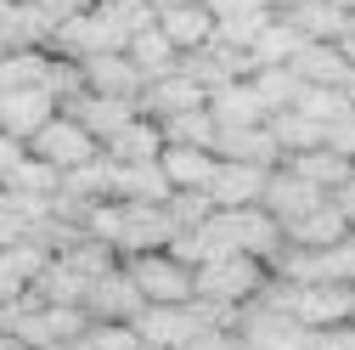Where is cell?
Segmentation results:
<instances>
[{
  "label": "cell",
  "instance_id": "obj_37",
  "mask_svg": "<svg viewBox=\"0 0 355 350\" xmlns=\"http://www.w3.org/2000/svg\"><path fill=\"white\" fill-rule=\"evenodd\" d=\"M28 6H34L40 17H46V23L57 28V23H68V17H79L85 6H91V0H28Z\"/></svg>",
  "mask_w": 355,
  "mask_h": 350
},
{
  "label": "cell",
  "instance_id": "obj_28",
  "mask_svg": "<svg viewBox=\"0 0 355 350\" xmlns=\"http://www.w3.org/2000/svg\"><path fill=\"white\" fill-rule=\"evenodd\" d=\"M124 57L136 62V74H141V79H164V74H175V62H181V57H175V46L158 34V23H153V28H141L136 40H130Z\"/></svg>",
  "mask_w": 355,
  "mask_h": 350
},
{
  "label": "cell",
  "instance_id": "obj_4",
  "mask_svg": "<svg viewBox=\"0 0 355 350\" xmlns=\"http://www.w3.org/2000/svg\"><path fill=\"white\" fill-rule=\"evenodd\" d=\"M28 153H34L40 164H51L57 175H68V169H85L91 158H102V142H96L85 124H73L68 113H57V119L40 124V136L28 142Z\"/></svg>",
  "mask_w": 355,
  "mask_h": 350
},
{
  "label": "cell",
  "instance_id": "obj_16",
  "mask_svg": "<svg viewBox=\"0 0 355 350\" xmlns=\"http://www.w3.org/2000/svg\"><path fill=\"white\" fill-rule=\"evenodd\" d=\"M158 34L175 46V57H192V51H203L214 40V12L203 6V0H187V6H175V12L158 17Z\"/></svg>",
  "mask_w": 355,
  "mask_h": 350
},
{
  "label": "cell",
  "instance_id": "obj_17",
  "mask_svg": "<svg viewBox=\"0 0 355 350\" xmlns=\"http://www.w3.org/2000/svg\"><path fill=\"white\" fill-rule=\"evenodd\" d=\"M282 169L288 175H299V181H310L316 192H344L349 181H355V164L344 158V153H333V147H316V153H299V158H282Z\"/></svg>",
  "mask_w": 355,
  "mask_h": 350
},
{
  "label": "cell",
  "instance_id": "obj_23",
  "mask_svg": "<svg viewBox=\"0 0 355 350\" xmlns=\"http://www.w3.org/2000/svg\"><path fill=\"white\" fill-rule=\"evenodd\" d=\"M282 17L310 40V46H333V40L355 23V17L338 6V0H299V6H293V12H282Z\"/></svg>",
  "mask_w": 355,
  "mask_h": 350
},
{
  "label": "cell",
  "instance_id": "obj_21",
  "mask_svg": "<svg viewBox=\"0 0 355 350\" xmlns=\"http://www.w3.org/2000/svg\"><path fill=\"white\" fill-rule=\"evenodd\" d=\"M214 158L254 164V169H282V153H277V142H271L265 124H254V130H220V136H214Z\"/></svg>",
  "mask_w": 355,
  "mask_h": 350
},
{
  "label": "cell",
  "instance_id": "obj_30",
  "mask_svg": "<svg viewBox=\"0 0 355 350\" xmlns=\"http://www.w3.org/2000/svg\"><path fill=\"white\" fill-rule=\"evenodd\" d=\"M164 130V147H214V119H209V108H192V113H175V119H164L158 124Z\"/></svg>",
  "mask_w": 355,
  "mask_h": 350
},
{
  "label": "cell",
  "instance_id": "obj_41",
  "mask_svg": "<svg viewBox=\"0 0 355 350\" xmlns=\"http://www.w3.org/2000/svg\"><path fill=\"white\" fill-rule=\"evenodd\" d=\"M333 46H338V51H344V62H349V68H355V23H349V28H344V34H338V40H333Z\"/></svg>",
  "mask_w": 355,
  "mask_h": 350
},
{
  "label": "cell",
  "instance_id": "obj_24",
  "mask_svg": "<svg viewBox=\"0 0 355 350\" xmlns=\"http://www.w3.org/2000/svg\"><path fill=\"white\" fill-rule=\"evenodd\" d=\"M265 130H271V142H277V153H282V158H299V153H316V147H327V130H322L316 119H304L299 108L271 113V119H265Z\"/></svg>",
  "mask_w": 355,
  "mask_h": 350
},
{
  "label": "cell",
  "instance_id": "obj_20",
  "mask_svg": "<svg viewBox=\"0 0 355 350\" xmlns=\"http://www.w3.org/2000/svg\"><path fill=\"white\" fill-rule=\"evenodd\" d=\"M293 74H299V85H310V91H349V79H355V68L344 62L338 46H304L293 57Z\"/></svg>",
  "mask_w": 355,
  "mask_h": 350
},
{
  "label": "cell",
  "instance_id": "obj_38",
  "mask_svg": "<svg viewBox=\"0 0 355 350\" xmlns=\"http://www.w3.org/2000/svg\"><path fill=\"white\" fill-rule=\"evenodd\" d=\"M203 6L214 12V23H226V17H243V12H265V0H203Z\"/></svg>",
  "mask_w": 355,
  "mask_h": 350
},
{
  "label": "cell",
  "instance_id": "obj_32",
  "mask_svg": "<svg viewBox=\"0 0 355 350\" xmlns=\"http://www.w3.org/2000/svg\"><path fill=\"white\" fill-rule=\"evenodd\" d=\"M304 119H316L322 130H333V124H344L355 108H349V91H310V85H304V91H299V102H293Z\"/></svg>",
  "mask_w": 355,
  "mask_h": 350
},
{
  "label": "cell",
  "instance_id": "obj_40",
  "mask_svg": "<svg viewBox=\"0 0 355 350\" xmlns=\"http://www.w3.org/2000/svg\"><path fill=\"white\" fill-rule=\"evenodd\" d=\"M333 203L344 209V221H349V232H355V181H349L344 192H333Z\"/></svg>",
  "mask_w": 355,
  "mask_h": 350
},
{
  "label": "cell",
  "instance_id": "obj_15",
  "mask_svg": "<svg viewBox=\"0 0 355 350\" xmlns=\"http://www.w3.org/2000/svg\"><path fill=\"white\" fill-rule=\"evenodd\" d=\"M158 169H164L169 192H209L220 158H214V147H164L158 153Z\"/></svg>",
  "mask_w": 355,
  "mask_h": 350
},
{
  "label": "cell",
  "instance_id": "obj_29",
  "mask_svg": "<svg viewBox=\"0 0 355 350\" xmlns=\"http://www.w3.org/2000/svg\"><path fill=\"white\" fill-rule=\"evenodd\" d=\"M51 51H6L0 57V91H46Z\"/></svg>",
  "mask_w": 355,
  "mask_h": 350
},
{
  "label": "cell",
  "instance_id": "obj_9",
  "mask_svg": "<svg viewBox=\"0 0 355 350\" xmlns=\"http://www.w3.org/2000/svg\"><path fill=\"white\" fill-rule=\"evenodd\" d=\"M282 238H288V249H304V254H327V249H344L355 232H349V221H344V209L327 198V203H316V209H310L304 221H293Z\"/></svg>",
  "mask_w": 355,
  "mask_h": 350
},
{
  "label": "cell",
  "instance_id": "obj_3",
  "mask_svg": "<svg viewBox=\"0 0 355 350\" xmlns=\"http://www.w3.org/2000/svg\"><path fill=\"white\" fill-rule=\"evenodd\" d=\"M124 277L136 283L141 305H192V266H181L169 249H153V254H130L119 260Z\"/></svg>",
  "mask_w": 355,
  "mask_h": 350
},
{
  "label": "cell",
  "instance_id": "obj_36",
  "mask_svg": "<svg viewBox=\"0 0 355 350\" xmlns=\"http://www.w3.org/2000/svg\"><path fill=\"white\" fill-rule=\"evenodd\" d=\"M23 238H28V221L6 203V192H0V254H6L12 243H23Z\"/></svg>",
  "mask_w": 355,
  "mask_h": 350
},
{
  "label": "cell",
  "instance_id": "obj_6",
  "mask_svg": "<svg viewBox=\"0 0 355 350\" xmlns=\"http://www.w3.org/2000/svg\"><path fill=\"white\" fill-rule=\"evenodd\" d=\"M214 215H220V226H226L232 249H237V254H248V260H259V266H271V260L288 249L282 226H277L259 203H254V209H214Z\"/></svg>",
  "mask_w": 355,
  "mask_h": 350
},
{
  "label": "cell",
  "instance_id": "obj_34",
  "mask_svg": "<svg viewBox=\"0 0 355 350\" xmlns=\"http://www.w3.org/2000/svg\"><path fill=\"white\" fill-rule=\"evenodd\" d=\"M73 350H141V339H136L130 322H91Z\"/></svg>",
  "mask_w": 355,
  "mask_h": 350
},
{
  "label": "cell",
  "instance_id": "obj_43",
  "mask_svg": "<svg viewBox=\"0 0 355 350\" xmlns=\"http://www.w3.org/2000/svg\"><path fill=\"white\" fill-rule=\"evenodd\" d=\"M293 6H299V0H265V12H277V17H282V12H293Z\"/></svg>",
  "mask_w": 355,
  "mask_h": 350
},
{
  "label": "cell",
  "instance_id": "obj_26",
  "mask_svg": "<svg viewBox=\"0 0 355 350\" xmlns=\"http://www.w3.org/2000/svg\"><path fill=\"white\" fill-rule=\"evenodd\" d=\"M57 266H62V272H73V283L91 288L96 277H107V272L119 266V254H113L107 243H96V238H79V243H68V249L57 254Z\"/></svg>",
  "mask_w": 355,
  "mask_h": 350
},
{
  "label": "cell",
  "instance_id": "obj_1",
  "mask_svg": "<svg viewBox=\"0 0 355 350\" xmlns=\"http://www.w3.org/2000/svg\"><path fill=\"white\" fill-rule=\"evenodd\" d=\"M265 283H271V272H265L259 260L226 254V260H214V266L192 272V299L198 305H220V311H243V305H254L265 294Z\"/></svg>",
  "mask_w": 355,
  "mask_h": 350
},
{
  "label": "cell",
  "instance_id": "obj_45",
  "mask_svg": "<svg viewBox=\"0 0 355 350\" xmlns=\"http://www.w3.org/2000/svg\"><path fill=\"white\" fill-rule=\"evenodd\" d=\"M46 350H62V344H46Z\"/></svg>",
  "mask_w": 355,
  "mask_h": 350
},
{
  "label": "cell",
  "instance_id": "obj_35",
  "mask_svg": "<svg viewBox=\"0 0 355 350\" xmlns=\"http://www.w3.org/2000/svg\"><path fill=\"white\" fill-rule=\"evenodd\" d=\"M304 350H355V322H344V328H322V333H304Z\"/></svg>",
  "mask_w": 355,
  "mask_h": 350
},
{
  "label": "cell",
  "instance_id": "obj_22",
  "mask_svg": "<svg viewBox=\"0 0 355 350\" xmlns=\"http://www.w3.org/2000/svg\"><path fill=\"white\" fill-rule=\"evenodd\" d=\"M203 108H209L214 130H254V124H265V108H259V97L248 91V79L220 85V91H214Z\"/></svg>",
  "mask_w": 355,
  "mask_h": 350
},
{
  "label": "cell",
  "instance_id": "obj_11",
  "mask_svg": "<svg viewBox=\"0 0 355 350\" xmlns=\"http://www.w3.org/2000/svg\"><path fill=\"white\" fill-rule=\"evenodd\" d=\"M79 68H85V91H91V97H119V102H136V108H141L147 79L136 74V62H130L124 51L91 57V62H79Z\"/></svg>",
  "mask_w": 355,
  "mask_h": 350
},
{
  "label": "cell",
  "instance_id": "obj_42",
  "mask_svg": "<svg viewBox=\"0 0 355 350\" xmlns=\"http://www.w3.org/2000/svg\"><path fill=\"white\" fill-rule=\"evenodd\" d=\"M141 6H147L153 17H164V12H175V6H187V0H141Z\"/></svg>",
  "mask_w": 355,
  "mask_h": 350
},
{
  "label": "cell",
  "instance_id": "obj_18",
  "mask_svg": "<svg viewBox=\"0 0 355 350\" xmlns=\"http://www.w3.org/2000/svg\"><path fill=\"white\" fill-rule=\"evenodd\" d=\"M62 113H68L73 124H85V130H91L96 142L119 136V130H124L130 119H141V108H136V102H119V97H91V91H85L79 102H68Z\"/></svg>",
  "mask_w": 355,
  "mask_h": 350
},
{
  "label": "cell",
  "instance_id": "obj_25",
  "mask_svg": "<svg viewBox=\"0 0 355 350\" xmlns=\"http://www.w3.org/2000/svg\"><path fill=\"white\" fill-rule=\"evenodd\" d=\"M113 203H169L158 164H113Z\"/></svg>",
  "mask_w": 355,
  "mask_h": 350
},
{
  "label": "cell",
  "instance_id": "obj_44",
  "mask_svg": "<svg viewBox=\"0 0 355 350\" xmlns=\"http://www.w3.org/2000/svg\"><path fill=\"white\" fill-rule=\"evenodd\" d=\"M0 350H28L23 339H12V333H0Z\"/></svg>",
  "mask_w": 355,
  "mask_h": 350
},
{
  "label": "cell",
  "instance_id": "obj_31",
  "mask_svg": "<svg viewBox=\"0 0 355 350\" xmlns=\"http://www.w3.org/2000/svg\"><path fill=\"white\" fill-rule=\"evenodd\" d=\"M57 187H62V175L28 153V158H23V164L6 175V187H0V192H23V198H57Z\"/></svg>",
  "mask_w": 355,
  "mask_h": 350
},
{
  "label": "cell",
  "instance_id": "obj_27",
  "mask_svg": "<svg viewBox=\"0 0 355 350\" xmlns=\"http://www.w3.org/2000/svg\"><path fill=\"white\" fill-rule=\"evenodd\" d=\"M248 91L259 97L265 119H271V113H288V108L299 102L304 85H299V74H293V68H254V74H248Z\"/></svg>",
  "mask_w": 355,
  "mask_h": 350
},
{
  "label": "cell",
  "instance_id": "obj_10",
  "mask_svg": "<svg viewBox=\"0 0 355 350\" xmlns=\"http://www.w3.org/2000/svg\"><path fill=\"white\" fill-rule=\"evenodd\" d=\"M316 203H327V192H316L310 181H299V175H288V169H271V181H265V198H259V209L271 215L282 232H288L293 221H304Z\"/></svg>",
  "mask_w": 355,
  "mask_h": 350
},
{
  "label": "cell",
  "instance_id": "obj_8",
  "mask_svg": "<svg viewBox=\"0 0 355 350\" xmlns=\"http://www.w3.org/2000/svg\"><path fill=\"white\" fill-rule=\"evenodd\" d=\"M79 311L91 317V322H136L147 305H141V294H136V283L124 277V266H113L107 277H96L91 288H85V299H79Z\"/></svg>",
  "mask_w": 355,
  "mask_h": 350
},
{
  "label": "cell",
  "instance_id": "obj_33",
  "mask_svg": "<svg viewBox=\"0 0 355 350\" xmlns=\"http://www.w3.org/2000/svg\"><path fill=\"white\" fill-rule=\"evenodd\" d=\"M169 221H175V238L181 232H198L209 215H214V203H209V192H169Z\"/></svg>",
  "mask_w": 355,
  "mask_h": 350
},
{
  "label": "cell",
  "instance_id": "obj_39",
  "mask_svg": "<svg viewBox=\"0 0 355 350\" xmlns=\"http://www.w3.org/2000/svg\"><path fill=\"white\" fill-rule=\"evenodd\" d=\"M23 158H28V147H23L17 136H0V187H6V175H12Z\"/></svg>",
  "mask_w": 355,
  "mask_h": 350
},
{
  "label": "cell",
  "instance_id": "obj_46",
  "mask_svg": "<svg viewBox=\"0 0 355 350\" xmlns=\"http://www.w3.org/2000/svg\"><path fill=\"white\" fill-rule=\"evenodd\" d=\"M12 6H23V0H12Z\"/></svg>",
  "mask_w": 355,
  "mask_h": 350
},
{
  "label": "cell",
  "instance_id": "obj_7",
  "mask_svg": "<svg viewBox=\"0 0 355 350\" xmlns=\"http://www.w3.org/2000/svg\"><path fill=\"white\" fill-rule=\"evenodd\" d=\"M119 260L130 254H153V249H169L175 243V221L164 203H119Z\"/></svg>",
  "mask_w": 355,
  "mask_h": 350
},
{
  "label": "cell",
  "instance_id": "obj_12",
  "mask_svg": "<svg viewBox=\"0 0 355 350\" xmlns=\"http://www.w3.org/2000/svg\"><path fill=\"white\" fill-rule=\"evenodd\" d=\"M265 181H271V169H254V164L220 158L214 181H209V203H214V209H254V203L265 198Z\"/></svg>",
  "mask_w": 355,
  "mask_h": 350
},
{
  "label": "cell",
  "instance_id": "obj_5",
  "mask_svg": "<svg viewBox=\"0 0 355 350\" xmlns=\"http://www.w3.org/2000/svg\"><path fill=\"white\" fill-rule=\"evenodd\" d=\"M130 328H136V339L153 344V350H187L209 322H203L198 299H192V305H147V311L130 322Z\"/></svg>",
  "mask_w": 355,
  "mask_h": 350
},
{
  "label": "cell",
  "instance_id": "obj_2",
  "mask_svg": "<svg viewBox=\"0 0 355 350\" xmlns=\"http://www.w3.org/2000/svg\"><path fill=\"white\" fill-rule=\"evenodd\" d=\"M282 288V305L288 317L304 328V333H322V328H344L355 322V283H304V288Z\"/></svg>",
  "mask_w": 355,
  "mask_h": 350
},
{
  "label": "cell",
  "instance_id": "obj_47",
  "mask_svg": "<svg viewBox=\"0 0 355 350\" xmlns=\"http://www.w3.org/2000/svg\"><path fill=\"white\" fill-rule=\"evenodd\" d=\"M141 350H153V344H141Z\"/></svg>",
  "mask_w": 355,
  "mask_h": 350
},
{
  "label": "cell",
  "instance_id": "obj_13",
  "mask_svg": "<svg viewBox=\"0 0 355 350\" xmlns=\"http://www.w3.org/2000/svg\"><path fill=\"white\" fill-rule=\"evenodd\" d=\"M46 119H57V102L46 91H0V136H17L28 147Z\"/></svg>",
  "mask_w": 355,
  "mask_h": 350
},
{
  "label": "cell",
  "instance_id": "obj_14",
  "mask_svg": "<svg viewBox=\"0 0 355 350\" xmlns=\"http://www.w3.org/2000/svg\"><path fill=\"white\" fill-rule=\"evenodd\" d=\"M203 102H209V97L181 74V62H175V74H164V79H147V91H141V113H147L153 124H164V119H175V113H192V108H203Z\"/></svg>",
  "mask_w": 355,
  "mask_h": 350
},
{
  "label": "cell",
  "instance_id": "obj_19",
  "mask_svg": "<svg viewBox=\"0 0 355 350\" xmlns=\"http://www.w3.org/2000/svg\"><path fill=\"white\" fill-rule=\"evenodd\" d=\"M158 153H164V130H158L147 113L130 119L119 136L102 142V158H107V164H158Z\"/></svg>",
  "mask_w": 355,
  "mask_h": 350
}]
</instances>
